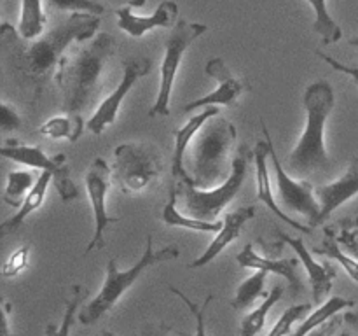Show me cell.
Here are the masks:
<instances>
[{
	"instance_id": "6da1fadb",
	"label": "cell",
	"mask_w": 358,
	"mask_h": 336,
	"mask_svg": "<svg viewBox=\"0 0 358 336\" xmlns=\"http://www.w3.org/2000/svg\"><path fill=\"white\" fill-rule=\"evenodd\" d=\"M100 27V16L86 13H73L63 23L52 28L35 42L21 38L17 30L9 23L0 27V42L6 62L17 79L38 98L41 91L51 77L56 76L63 52L72 42H83L93 37Z\"/></svg>"
},
{
	"instance_id": "7a4b0ae2",
	"label": "cell",
	"mask_w": 358,
	"mask_h": 336,
	"mask_svg": "<svg viewBox=\"0 0 358 336\" xmlns=\"http://www.w3.org/2000/svg\"><path fill=\"white\" fill-rule=\"evenodd\" d=\"M114 51L115 38L103 31L76 55L62 59L55 83L62 90L66 114H80L93 105L101 91V74Z\"/></svg>"
},
{
	"instance_id": "3957f363",
	"label": "cell",
	"mask_w": 358,
	"mask_h": 336,
	"mask_svg": "<svg viewBox=\"0 0 358 336\" xmlns=\"http://www.w3.org/2000/svg\"><path fill=\"white\" fill-rule=\"evenodd\" d=\"M336 107V94L329 80H317L304 93L306 126L299 142L287 160L292 177L304 178L332 168V160L325 147V125Z\"/></svg>"
},
{
	"instance_id": "277c9868",
	"label": "cell",
	"mask_w": 358,
	"mask_h": 336,
	"mask_svg": "<svg viewBox=\"0 0 358 336\" xmlns=\"http://www.w3.org/2000/svg\"><path fill=\"white\" fill-rule=\"evenodd\" d=\"M192 140L194 144L187 160L191 178L184 182L198 189H210L212 186L219 188L233 170V164L229 167V156L238 140L236 126L219 114L210 119Z\"/></svg>"
},
{
	"instance_id": "5b68a950",
	"label": "cell",
	"mask_w": 358,
	"mask_h": 336,
	"mask_svg": "<svg viewBox=\"0 0 358 336\" xmlns=\"http://www.w3.org/2000/svg\"><path fill=\"white\" fill-rule=\"evenodd\" d=\"M180 255L177 245H168V247L159 248L156 251L154 248L152 237H147L145 241V251L140 255L138 261L131 266V268L121 270L117 268V261L114 258L108 259L107 262V275H105L103 286H101L100 293L93 298L87 304H84L79 312V322L84 326H93L94 322L100 321L107 312H110L112 308L117 304V301L135 286L140 280V276L143 275V272L152 266L159 265V262L173 261Z\"/></svg>"
},
{
	"instance_id": "8992f818",
	"label": "cell",
	"mask_w": 358,
	"mask_h": 336,
	"mask_svg": "<svg viewBox=\"0 0 358 336\" xmlns=\"http://www.w3.org/2000/svg\"><path fill=\"white\" fill-rule=\"evenodd\" d=\"M252 160H254V150L247 144H243L238 149L236 156L233 158V170H231V175L219 188L198 189L192 184H189V182H178V198L182 200L185 214L189 217H194V219L217 223L215 219L219 217V214L240 192L245 177H247L248 164H250Z\"/></svg>"
},
{
	"instance_id": "52a82bcc",
	"label": "cell",
	"mask_w": 358,
	"mask_h": 336,
	"mask_svg": "<svg viewBox=\"0 0 358 336\" xmlns=\"http://www.w3.org/2000/svg\"><path fill=\"white\" fill-rule=\"evenodd\" d=\"M163 172L159 149L150 142H128L114 149L112 178L122 192L136 195L152 186Z\"/></svg>"
},
{
	"instance_id": "ba28073f",
	"label": "cell",
	"mask_w": 358,
	"mask_h": 336,
	"mask_svg": "<svg viewBox=\"0 0 358 336\" xmlns=\"http://www.w3.org/2000/svg\"><path fill=\"white\" fill-rule=\"evenodd\" d=\"M208 31V24L194 23V21L180 20L173 28L164 42V58L159 70V90L154 105L149 111V118L157 115H170V98L173 91L175 79H177L178 66H180L184 52L189 46Z\"/></svg>"
},
{
	"instance_id": "9c48e42d",
	"label": "cell",
	"mask_w": 358,
	"mask_h": 336,
	"mask_svg": "<svg viewBox=\"0 0 358 336\" xmlns=\"http://www.w3.org/2000/svg\"><path fill=\"white\" fill-rule=\"evenodd\" d=\"M262 133L266 136V144L269 149V160H271L273 168H275V182H276V202L280 206L287 209L289 212L301 214L306 217L308 224L311 227L320 226V203H318L317 196H315V186L308 181H296L290 174H287L285 168L282 167L278 153H276L275 146H273V139L269 135V130L264 121H261Z\"/></svg>"
},
{
	"instance_id": "30bf717a",
	"label": "cell",
	"mask_w": 358,
	"mask_h": 336,
	"mask_svg": "<svg viewBox=\"0 0 358 336\" xmlns=\"http://www.w3.org/2000/svg\"><path fill=\"white\" fill-rule=\"evenodd\" d=\"M0 156L6 160H13L16 163L27 164V167L37 168L42 172H51L52 181H55L56 191L62 196L63 203L73 202L79 198V189L70 178V168L66 164L65 154H56L49 158L41 147L35 146H23L17 140H6L0 149Z\"/></svg>"
},
{
	"instance_id": "8fae6325",
	"label": "cell",
	"mask_w": 358,
	"mask_h": 336,
	"mask_svg": "<svg viewBox=\"0 0 358 336\" xmlns=\"http://www.w3.org/2000/svg\"><path fill=\"white\" fill-rule=\"evenodd\" d=\"M112 168L108 167L107 161L103 158H96L93 163L90 164L84 177V184H86L87 198H90L91 209H93V219H94V231L91 237L90 244L84 248V255L90 254L93 251H100L105 247V231L110 224L119 223V217H112L107 210V195L108 189L112 186Z\"/></svg>"
},
{
	"instance_id": "7c38bea8",
	"label": "cell",
	"mask_w": 358,
	"mask_h": 336,
	"mask_svg": "<svg viewBox=\"0 0 358 336\" xmlns=\"http://www.w3.org/2000/svg\"><path fill=\"white\" fill-rule=\"evenodd\" d=\"M150 69H152V62H150L147 56H131V58L122 62L121 83H119L117 88L98 105V108L93 112V115L87 119L86 126L91 133L101 135L108 126L114 125L126 94L131 91V88L135 86L142 77H145L147 74L150 72Z\"/></svg>"
},
{
	"instance_id": "4fadbf2b",
	"label": "cell",
	"mask_w": 358,
	"mask_h": 336,
	"mask_svg": "<svg viewBox=\"0 0 358 336\" xmlns=\"http://www.w3.org/2000/svg\"><path fill=\"white\" fill-rule=\"evenodd\" d=\"M205 72L217 80V90L205 94L203 98H198V100H192L189 104H185L182 112H194L198 108H206L212 107V105L234 107L238 104V98L241 97V93L250 90V84L247 80H241L238 77H234L229 66L226 65V62L220 56H215V58L206 62Z\"/></svg>"
},
{
	"instance_id": "5bb4252c",
	"label": "cell",
	"mask_w": 358,
	"mask_h": 336,
	"mask_svg": "<svg viewBox=\"0 0 358 336\" xmlns=\"http://www.w3.org/2000/svg\"><path fill=\"white\" fill-rule=\"evenodd\" d=\"M276 237L294 248V252L297 254L299 261L303 262V266L306 268L308 276H310L311 293H313V303L318 304V307L324 304L322 301L329 296V293L332 290V286H334L336 276H338V272H336L334 266L329 261H317V259L311 255V252H308L303 238H292L290 234L283 233V231H276Z\"/></svg>"
},
{
	"instance_id": "9a60e30c",
	"label": "cell",
	"mask_w": 358,
	"mask_h": 336,
	"mask_svg": "<svg viewBox=\"0 0 358 336\" xmlns=\"http://www.w3.org/2000/svg\"><path fill=\"white\" fill-rule=\"evenodd\" d=\"M358 195V158L350 160L348 168L338 181L315 188V196L320 203V223L324 224L336 210Z\"/></svg>"
},
{
	"instance_id": "2e32d148",
	"label": "cell",
	"mask_w": 358,
	"mask_h": 336,
	"mask_svg": "<svg viewBox=\"0 0 358 336\" xmlns=\"http://www.w3.org/2000/svg\"><path fill=\"white\" fill-rule=\"evenodd\" d=\"M117 14V24L122 31H126L131 37H143L147 31L154 28H173L178 23V6L173 0H163L157 6L156 13L150 16H135L131 13V7H119L115 10Z\"/></svg>"
},
{
	"instance_id": "e0dca14e",
	"label": "cell",
	"mask_w": 358,
	"mask_h": 336,
	"mask_svg": "<svg viewBox=\"0 0 358 336\" xmlns=\"http://www.w3.org/2000/svg\"><path fill=\"white\" fill-rule=\"evenodd\" d=\"M268 158H269V149L266 140H259L257 146L254 149V163H255V181H257V200L259 202L264 203L280 220L283 223L290 224L296 230H299L301 233H311L313 227L311 226H304V224L297 223L294 217H290L289 214H285L280 206V203L276 202L275 191H273L271 186V178H269V172H268Z\"/></svg>"
},
{
	"instance_id": "ac0fdd59",
	"label": "cell",
	"mask_w": 358,
	"mask_h": 336,
	"mask_svg": "<svg viewBox=\"0 0 358 336\" xmlns=\"http://www.w3.org/2000/svg\"><path fill=\"white\" fill-rule=\"evenodd\" d=\"M236 262L241 268H254L262 270L266 273H276L282 275L283 279L289 282L290 289L294 293H299L303 287V280H301V266L299 258H289V259H269L264 255H259L254 251L252 244H247L243 251L236 255Z\"/></svg>"
},
{
	"instance_id": "d6986e66",
	"label": "cell",
	"mask_w": 358,
	"mask_h": 336,
	"mask_svg": "<svg viewBox=\"0 0 358 336\" xmlns=\"http://www.w3.org/2000/svg\"><path fill=\"white\" fill-rule=\"evenodd\" d=\"M255 217V206L247 205L241 206V209L234 210V212L226 214V219H224L222 230L219 231L215 238L212 240V244L208 245L205 252L199 255L198 259H194L192 262H189L187 268H201V266H206L208 262H212L220 252H224V248L231 244V241L236 240L241 234V230H243L245 224L250 219Z\"/></svg>"
},
{
	"instance_id": "ffe728a7",
	"label": "cell",
	"mask_w": 358,
	"mask_h": 336,
	"mask_svg": "<svg viewBox=\"0 0 358 336\" xmlns=\"http://www.w3.org/2000/svg\"><path fill=\"white\" fill-rule=\"evenodd\" d=\"M220 111L217 105H212V107H206L205 111L199 112V114L192 115L180 130L175 132V149H173V160H171V172H173V177L177 178L178 182L189 181V172L187 167H185V153H187L189 144L192 142V139L196 136V133L206 125L212 118L219 115Z\"/></svg>"
},
{
	"instance_id": "44dd1931",
	"label": "cell",
	"mask_w": 358,
	"mask_h": 336,
	"mask_svg": "<svg viewBox=\"0 0 358 336\" xmlns=\"http://www.w3.org/2000/svg\"><path fill=\"white\" fill-rule=\"evenodd\" d=\"M51 182H52L51 172H42V174L38 175L37 182H35V186L30 189V192L27 195L23 205L16 210V214H14L13 217H9V219H7L6 223L0 226V234H2V237H6V234L14 233V231L20 230L21 224L24 223V219H27L31 212H35V210L42 205V202H44V198H45V192H48V188Z\"/></svg>"
},
{
	"instance_id": "7402d4cb",
	"label": "cell",
	"mask_w": 358,
	"mask_h": 336,
	"mask_svg": "<svg viewBox=\"0 0 358 336\" xmlns=\"http://www.w3.org/2000/svg\"><path fill=\"white\" fill-rule=\"evenodd\" d=\"M178 203V189L177 186H171L170 192H168V202L163 209V220L166 226L170 227H184V230L191 231H201V233H213V231L222 230L224 223H210V220H201L194 219V217H189L185 214H180L177 209Z\"/></svg>"
},
{
	"instance_id": "603a6c76",
	"label": "cell",
	"mask_w": 358,
	"mask_h": 336,
	"mask_svg": "<svg viewBox=\"0 0 358 336\" xmlns=\"http://www.w3.org/2000/svg\"><path fill=\"white\" fill-rule=\"evenodd\" d=\"M353 307H355V301L353 300H346V298L343 296L329 298L324 304H320L317 310L311 312L310 317L304 318V321L301 322L299 328H297L296 331H292V335L289 336H308L311 331H315V329L320 328L322 324H325V322L331 321L332 317H336L339 312Z\"/></svg>"
},
{
	"instance_id": "cb8c5ba5",
	"label": "cell",
	"mask_w": 358,
	"mask_h": 336,
	"mask_svg": "<svg viewBox=\"0 0 358 336\" xmlns=\"http://www.w3.org/2000/svg\"><path fill=\"white\" fill-rule=\"evenodd\" d=\"M83 114H65L58 118H51L38 128V133L49 139H66L70 142H77L84 133Z\"/></svg>"
},
{
	"instance_id": "d4e9b609",
	"label": "cell",
	"mask_w": 358,
	"mask_h": 336,
	"mask_svg": "<svg viewBox=\"0 0 358 336\" xmlns=\"http://www.w3.org/2000/svg\"><path fill=\"white\" fill-rule=\"evenodd\" d=\"M283 293H285V287L280 286V284H276V286L273 287L271 293L266 294V298H264V301H262L261 307L255 308V310L250 312L248 315H245L243 321H241V326H240V335L241 336L259 335V332L264 329L266 317H268L269 310H271V308L275 307L280 300H282Z\"/></svg>"
},
{
	"instance_id": "484cf974",
	"label": "cell",
	"mask_w": 358,
	"mask_h": 336,
	"mask_svg": "<svg viewBox=\"0 0 358 336\" xmlns=\"http://www.w3.org/2000/svg\"><path fill=\"white\" fill-rule=\"evenodd\" d=\"M45 16L42 13V0H23L21 2V16L17 24V34L24 41L37 38L44 31Z\"/></svg>"
},
{
	"instance_id": "4316f807",
	"label": "cell",
	"mask_w": 358,
	"mask_h": 336,
	"mask_svg": "<svg viewBox=\"0 0 358 336\" xmlns=\"http://www.w3.org/2000/svg\"><path fill=\"white\" fill-rule=\"evenodd\" d=\"M266 280H268V273L262 272V270H255V273L252 276H248L247 280L240 284V287L236 289V294L231 300V307L234 310H245L250 304H254V301L257 298H266L264 287H266Z\"/></svg>"
},
{
	"instance_id": "83f0119b",
	"label": "cell",
	"mask_w": 358,
	"mask_h": 336,
	"mask_svg": "<svg viewBox=\"0 0 358 336\" xmlns=\"http://www.w3.org/2000/svg\"><path fill=\"white\" fill-rule=\"evenodd\" d=\"M313 251L318 255H325V258H331L336 262H339V266H343L345 272L358 284V261L343 251L338 241V237H336L331 227H325V238L322 241V247H315Z\"/></svg>"
},
{
	"instance_id": "f1b7e54d",
	"label": "cell",
	"mask_w": 358,
	"mask_h": 336,
	"mask_svg": "<svg viewBox=\"0 0 358 336\" xmlns=\"http://www.w3.org/2000/svg\"><path fill=\"white\" fill-rule=\"evenodd\" d=\"M311 4L315 9V21H313V30L317 31L322 37L325 46L332 44V42H339L343 37V30L334 18L331 16L327 7V0H306Z\"/></svg>"
},
{
	"instance_id": "f546056e",
	"label": "cell",
	"mask_w": 358,
	"mask_h": 336,
	"mask_svg": "<svg viewBox=\"0 0 358 336\" xmlns=\"http://www.w3.org/2000/svg\"><path fill=\"white\" fill-rule=\"evenodd\" d=\"M86 296H87L86 287L79 286V284L70 287V298L66 300L65 314H63L62 322H59L58 326L56 324L45 326L44 336H70V329H72L73 321H76L77 310H79L80 303H83V300Z\"/></svg>"
},
{
	"instance_id": "4dcf8cb0",
	"label": "cell",
	"mask_w": 358,
	"mask_h": 336,
	"mask_svg": "<svg viewBox=\"0 0 358 336\" xmlns=\"http://www.w3.org/2000/svg\"><path fill=\"white\" fill-rule=\"evenodd\" d=\"M35 177L28 170H16L7 175V186L3 191V203H7L13 209H20L23 205L24 198L35 186Z\"/></svg>"
},
{
	"instance_id": "1f68e13d",
	"label": "cell",
	"mask_w": 358,
	"mask_h": 336,
	"mask_svg": "<svg viewBox=\"0 0 358 336\" xmlns=\"http://www.w3.org/2000/svg\"><path fill=\"white\" fill-rule=\"evenodd\" d=\"M311 310L310 303H301L294 304V307H289L282 315H280L278 322L273 326V329L269 331L268 336H289L292 335V329L296 326V322H299L301 318L308 317Z\"/></svg>"
},
{
	"instance_id": "d6a6232c",
	"label": "cell",
	"mask_w": 358,
	"mask_h": 336,
	"mask_svg": "<svg viewBox=\"0 0 358 336\" xmlns=\"http://www.w3.org/2000/svg\"><path fill=\"white\" fill-rule=\"evenodd\" d=\"M168 289H170L173 294H177V296L180 298V300L184 301L185 304H187V308L191 310L192 317H194V321H196V332H194V335H187V332H180V335L182 336H206V322H205L206 308H208L210 303L213 301V294H208V296H206V300H205V303L199 307L198 303H194L192 300H189V298L185 296V294L182 293L180 289H177V287L170 286Z\"/></svg>"
},
{
	"instance_id": "836d02e7",
	"label": "cell",
	"mask_w": 358,
	"mask_h": 336,
	"mask_svg": "<svg viewBox=\"0 0 358 336\" xmlns=\"http://www.w3.org/2000/svg\"><path fill=\"white\" fill-rule=\"evenodd\" d=\"M51 9L70 10V13H86L100 16L105 13V7L96 0H45Z\"/></svg>"
},
{
	"instance_id": "e575fe53",
	"label": "cell",
	"mask_w": 358,
	"mask_h": 336,
	"mask_svg": "<svg viewBox=\"0 0 358 336\" xmlns=\"http://www.w3.org/2000/svg\"><path fill=\"white\" fill-rule=\"evenodd\" d=\"M30 248H31L30 244L21 245L20 248H16V251L7 258V261L3 262L2 266V275L6 276V279H14V276H17L20 273H23L24 270H27Z\"/></svg>"
},
{
	"instance_id": "d590c367",
	"label": "cell",
	"mask_w": 358,
	"mask_h": 336,
	"mask_svg": "<svg viewBox=\"0 0 358 336\" xmlns=\"http://www.w3.org/2000/svg\"><path fill=\"white\" fill-rule=\"evenodd\" d=\"M0 126H2V132H14V130L21 128V118L16 112V108L13 107L7 102L0 104Z\"/></svg>"
},
{
	"instance_id": "8d00e7d4",
	"label": "cell",
	"mask_w": 358,
	"mask_h": 336,
	"mask_svg": "<svg viewBox=\"0 0 358 336\" xmlns=\"http://www.w3.org/2000/svg\"><path fill=\"white\" fill-rule=\"evenodd\" d=\"M317 55L320 56V58L324 59L325 63H329V65H331L334 70H338V72L346 74V76L352 77V79L355 80V84L358 86V66H350V65H346V63L338 62L336 58H332V56H329V55H324L322 51H317Z\"/></svg>"
},
{
	"instance_id": "74e56055",
	"label": "cell",
	"mask_w": 358,
	"mask_h": 336,
	"mask_svg": "<svg viewBox=\"0 0 358 336\" xmlns=\"http://www.w3.org/2000/svg\"><path fill=\"white\" fill-rule=\"evenodd\" d=\"M338 241L352 258H355L358 261V237L355 234V231L343 230L341 234L338 237Z\"/></svg>"
},
{
	"instance_id": "f35d334b",
	"label": "cell",
	"mask_w": 358,
	"mask_h": 336,
	"mask_svg": "<svg viewBox=\"0 0 358 336\" xmlns=\"http://www.w3.org/2000/svg\"><path fill=\"white\" fill-rule=\"evenodd\" d=\"M345 322L343 317H332L331 321H327L325 324H322L320 328H317L315 331H311L308 336H334L336 331L339 329V326Z\"/></svg>"
},
{
	"instance_id": "ab89813d",
	"label": "cell",
	"mask_w": 358,
	"mask_h": 336,
	"mask_svg": "<svg viewBox=\"0 0 358 336\" xmlns=\"http://www.w3.org/2000/svg\"><path fill=\"white\" fill-rule=\"evenodd\" d=\"M171 332H173L171 326L159 322V324H147L136 336H171Z\"/></svg>"
},
{
	"instance_id": "60d3db41",
	"label": "cell",
	"mask_w": 358,
	"mask_h": 336,
	"mask_svg": "<svg viewBox=\"0 0 358 336\" xmlns=\"http://www.w3.org/2000/svg\"><path fill=\"white\" fill-rule=\"evenodd\" d=\"M10 301L3 300L2 301V336H14L10 331Z\"/></svg>"
},
{
	"instance_id": "b9f144b4",
	"label": "cell",
	"mask_w": 358,
	"mask_h": 336,
	"mask_svg": "<svg viewBox=\"0 0 358 336\" xmlns=\"http://www.w3.org/2000/svg\"><path fill=\"white\" fill-rule=\"evenodd\" d=\"M110 4H121L122 7H143L145 0H108Z\"/></svg>"
},
{
	"instance_id": "7bdbcfd3",
	"label": "cell",
	"mask_w": 358,
	"mask_h": 336,
	"mask_svg": "<svg viewBox=\"0 0 358 336\" xmlns=\"http://www.w3.org/2000/svg\"><path fill=\"white\" fill-rule=\"evenodd\" d=\"M345 322L346 324L352 326L353 329H357L358 331V312H348V314H345Z\"/></svg>"
},
{
	"instance_id": "ee69618b",
	"label": "cell",
	"mask_w": 358,
	"mask_h": 336,
	"mask_svg": "<svg viewBox=\"0 0 358 336\" xmlns=\"http://www.w3.org/2000/svg\"><path fill=\"white\" fill-rule=\"evenodd\" d=\"M341 226H343V230H352V227H357L358 230V217H355V219L341 220Z\"/></svg>"
},
{
	"instance_id": "f6af8a7d",
	"label": "cell",
	"mask_w": 358,
	"mask_h": 336,
	"mask_svg": "<svg viewBox=\"0 0 358 336\" xmlns=\"http://www.w3.org/2000/svg\"><path fill=\"white\" fill-rule=\"evenodd\" d=\"M96 336H115V335H114V332H112V331H107V329H103V331L98 332Z\"/></svg>"
},
{
	"instance_id": "bcb514c9",
	"label": "cell",
	"mask_w": 358,
	"mask_h": 336,
	"mask_svg": "<svg viewBox=\"0 0 358 336\" xmlns=\"http://www.w3.org/2000/svg\"><path fill=\"white\" fill-rule=\"evenodd\" d=\"M350 46H355V48H358V35H357V37L350 38Z\"/></svg>"
},
{
	"instance_id": "7dc6e473",
	"label": "cell",
	"mask_w": 358,
	"mask_h": 336,
	"mask_svg": "<svg viewBox=\"0 0 358 336\" xmlns=\"http://www.w3.org/2000/svg\"><path fill=\"white\" fill-rule=\"evenodd\" d=\"M339 336H350V335H348V332H341V335H339Z\"/></svg>"
},
{
	"instance_id": "c3c4849f",
	"label": "cell",
	"mask_w": 358,
	"mask_h": 336,
	"mask_svg": "<svg viewBox=\"0 0 358 336\" xmlns=\"http://www.w3.org/2000/svg\"><path fill=\"white\" fill-rule=\"evenodd\" d=\"M7 2H9V4H14V2H16V0H7Z\"/></svg>"
},
{
	"instance_id": "681fc988",
	"label": "cell",
	"mask_w": 358,
	"mask_h": 336,
	"mask_svg": "<svg viewBox=\"0 0 358 336\" xmlns=\"http://www.w3.org/2000/svg\"><path fill=\"white\" fill-rule=\"evenodd\" d=\"M353 231H355V234L358 237V230H353Z\"/></svg>"
}]
</instances>
